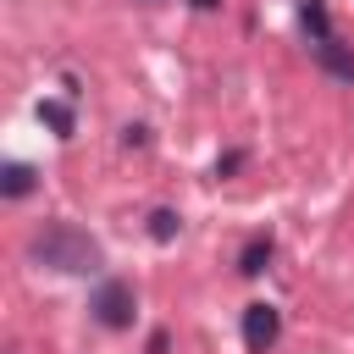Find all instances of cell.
Masks as SVG:
<instances>
[{
    "label": "cell",
    "mask_w": 354,
    "mask_h": 354,
    "mask_svg": "<svg viewBox=\"0 0 354 354\" xmlns=\"http://www.w3.org/2000/svg\"><path fill=\"white\" fill-rule=\"evenodd\" d=\"M28 260L33 266H50V271H94L100 266V243L66 221H50L44 232H33L28 243Z\"/></svg>",
    "instance_id": "cell-1"
},
{
    "label": "cell",
    "mask_w": 354,
    "mask_h": 354,
    "mask_svg": "<svg viewBox=\"0 0 354 354\" xmlns=\"http://www.w3.org/2000/svg\"><path fill=\"white\" fill-rule=\"evenodd\" d=\"M88 310H94V321H100V326H111V332L133 326V282H122V277H105V282L94 288Z\"/></svg>",
    "instance_id": "cell-2"
},
{
    "label": "cell",
    "mask_w": 354,
    "mask_h": 354,
    "mask_svg": "<svg viewBox=\"0 0 354 354\" xmlns=\"http://www.w3.org/2000/svg\"><path fill=\"white\" fill-rule=\"evenodd\" d=\"M277 337H282V310L266 304V299L249 304V310H243V348H249V354H266Z\"/></svg>",
    "instance_id": "cell-3"
},
{
    "label": "cell",
    "mask_w": 354,
    "mask_h": 354,
    "mask_svg": "<svg viewBox=\"0 0 354 354\" xmlns=\"http://www.w3.org/2000/svg\"><path fill=\"white\" fill-rule=\"evenodd\" d=\"M310 50H315V61H321V66H326L332 77L354 83V50H348V44H343L337 33H332V39H321V44H310Z\"/></svg>",
    "instance_id": "cell-4"
},
{
    "label": "cell",
    "mask_w": 354,
    "mask_h": 354,
    "mask_svg": "<svg viewBox=\"0 0 354 354\" xmlns=\"http://www.w3.org/2000/svg\"><path fill=\"white\" fill-rule=\"evenodd\" d=\"M33 111H39V122H44L55 138H72V133H77V122H72V105H66V100H39Z\"/></svg>",
    "instance_id": "cell-5"
},
{
    "label": "cell",
    "mask_w": 354,
    "mask_h": 354,
    "mask_svg": "<svg viewBox=\"0 0 354 354\" xmlns=\"http://www.w3.org/2000/svg\"><path fill=\"white\" fill-rule=\"evenodd\" d=\"M299 22H304V33H310V44H321V39H332V17H326V0H299Z\"/></svg>",
    "instance_id": "cell-6"
},
{
    "label": "cell",
    "mask_w": 354,
    "mask_h": 354,
    "mask_svg": "<svg viewBox=\"0 0 354 354\" xmlns=\"http://www.w3.org/2000/svg\"><path fill=\"white\" fill-rule=\"evenodd\" d=\"M266 260H271V232H260V238H249V243H243L238 271H243V277H260V271H266Z\"/></svg>",
    "instance_id": "cell-7"
},
{
    "label": "cell",
    "mask_w": 354,
    "mask_h": 354,
    "mask_svg": "<svg viewBox=\"0 0 354 354\" xmlns=\"http://www.w3.org/2000/svg\"><path fill=\"white\" fill-rule=\"evenodd\" d=\"M0 194H6V199H22V194H33V166L11 160V166L0 171Z\"/></svg>",
    "instance_id": "cell-8"
},
{
    "label": "cell",
    "mask_w": 354,
    "mask_h": 354,
    "mask_svg": "<svg viewBox=\"0 0 354 354\" xmlns=\"http://www.w3.org/2000/svg\"><path fill=\"white\" fill-rule=\"evenodd\" d=\"M177 232H183V216H177V210H155V216H149V238H155V243H171Z\"/></svg>",
    "instance_id": "cell-9"
},
{
    "label": "cell",
    "mask_w": 354,
    "mask_h": 354,
    "mask_svg": "<svg viewBox=\"0 0 354 354\" xmlns=\"http://www.w3.org/2000/svg\"><path fill=\"white\" fill-rule=\"evenodd\" d=\"M122 144H127V149H144V144H149V127H122Z\"/></svg>",
    "instance_id": "cell-10"
},
{
    "label": "cell",
    "mask_w": 354,
    "mask_h": 354,
    "mask_svg": "<svg viewBox=\"0 0 354 354\" xmlns=\"http://www.w3.org/2000/svg\"><path fill=\"white\" fill-rule=\"evenodd\" d=\"M238 166H243V155H238V149H227V155H221V160H216V177H232V171H238Z\"/></svg>",
    "instance_id": "cell-11"
},
{
    "label": "cell",
    "mask_w": 354,
    "mask_h": 354,
    "mask_svg": "<svg viewBox=\"0 0 354 354\" xmlns=\"http://www.w3.org/2000/svg\"><path fill=\"white\" fill-rule=\"evenodd\" d=\"M166 348H171V337L166 332H149V354H166Z\"/></svg>",
    "instance_id": "cell-12"
},
{
    "label": "cell",
    "mask_w": 354,
    "mask_h": 354,
    "mask_svg": "<svg viewBox=\"0 0 354 354\" xmlns=\"http://www.w3.org/2000/svg\"><path fill=\"white\" fill-rule=\"evenodd\" d=\"M188 6H194V11H216L221 0H188Z\"/></svg>",
    "instance_id": "cell-13"
}]
</instances>
